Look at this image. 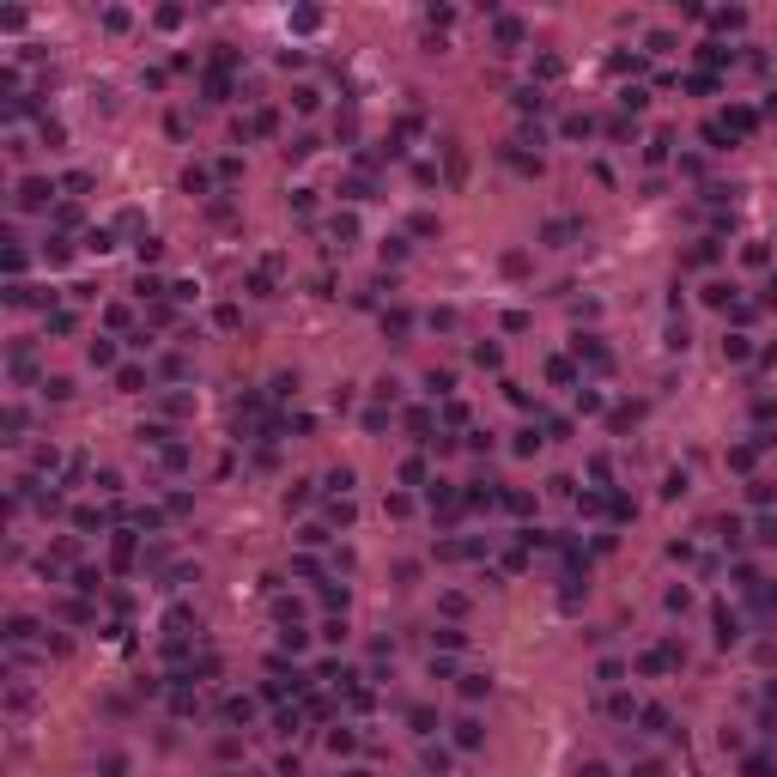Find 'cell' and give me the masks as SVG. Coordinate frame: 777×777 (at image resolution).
Returning <instances> with one entry per match:
<instances>
[{"instance_id": "52a82bcc", "label": "cell", "mask_w": 777, "mask_h": 777, "mask_svg": "<svg viewBox=\"0 0 777 777\" xmlns=\"http://www.w3.org/2000/svg\"><path fill=\"white\" fill-rule=\"evenodd\" d=\"M92 365H116V347L109 340H92Z\"/></svg>"}, {"instance_id": "9c48e42d", "label": "cell", "mask_w": 777, "mask_h": 777, "mask_svg": "<svg viewBox=\"0 0 777 777\" xmlns=\"http://www.w3.org/2000/svg\"><path fill=\"white\" fill-rule=\"evenodd\" d=\"M771 304H777V274H771Z\"/></svg>"}, {"instance_id": "7a4b0ae2", "label": "cell", "mask_w": 777, "mask_h": 777, "mask_svg": "<svg viewBox=\"0 0 777 777\" xmlns=\"http://www.w3.org/2000/svg\"><path fill=\"white\" fill-rule=\"evenodd\" d=\"M735 638H741V620L735 613H716V644H735Z\"/></svg>"}, {"instance_id": "8992f818", "label": "cell", "mask_w": 777, "mask_h": 777, "mask_svg": "<svg viewBox=\"0 0 777 777\" xmlns=\"http://www.w3.org/2000/svg\"><path fill=\"white\" fill-rule=\"evenodd\" d=\"M704 304H735V286H723V279H716V286L704 291Z\"/></svg>"}, {"instance_id": "3957f363", "label": "cell", "mask_w": 777, "mask_h": 777, "mask_svg": "<svg viewBox=\"0 0 777 777\" xmlns=\"http://www.w3.org/2000/svg\"><path fill=\"white\" fill-rule=\"evenodd\" d=\"M456 747H480V723H474V716L456 723Z\"/></svg>"}, {"instance_id": "6da1fadb", "label": "cell", "mask_w": 777, "mask_h": 777, "mask_svg": "<svg viewBox=\"0 0 777 777\" xmlns=\"http://www.w3.org/2000/svg\"><path fill=\"white\" fill-rule=\"evenodd\" d=\"M49 195H55V188H49V183H25V188H18V207H43Z\"/></svg>"}, {"instance_id": "5b68a950", "label": "cell", "mask_w": 777, "mask_h": 777, "mask_svg": "<svg viewBox=\"0 0 777 777\" xmlns=\"http://www.w3.org/2000/svg\"><path fill=\"white\" fill-rule=\"evenodd\" d=\"M225 716H231V723H249V716H255V704H249V699H231Z\"/></svg>"}, {"instance_id": "277c9868", "label": "cell", "mask_w": 777, "mask_h": 777, "mask_svg": "<svg viewBox=\"0 0 777 777\" xmlns=\"http://www.w3.org/2000/svg\"><path fill=\"white\" fill-rule=\"evenodd\" d=\"M462 692H468V699H480V692H492V680H486V674H462Z\"/></svg>"}, {"instance_id": "ba28073f", "label": "cell", "mask_w": 777, "mask_h": 777, "mask_svg": "<svg viewBox=\"0 0 777 777\" xmlns=\"http://www.w3.org/2000/svg\"><path fill=\"white\" fill-rule=\"evenodd\" d=\"M122 771H128L122 759H104V777H122Z\"/></svg>"}]
</instances>
